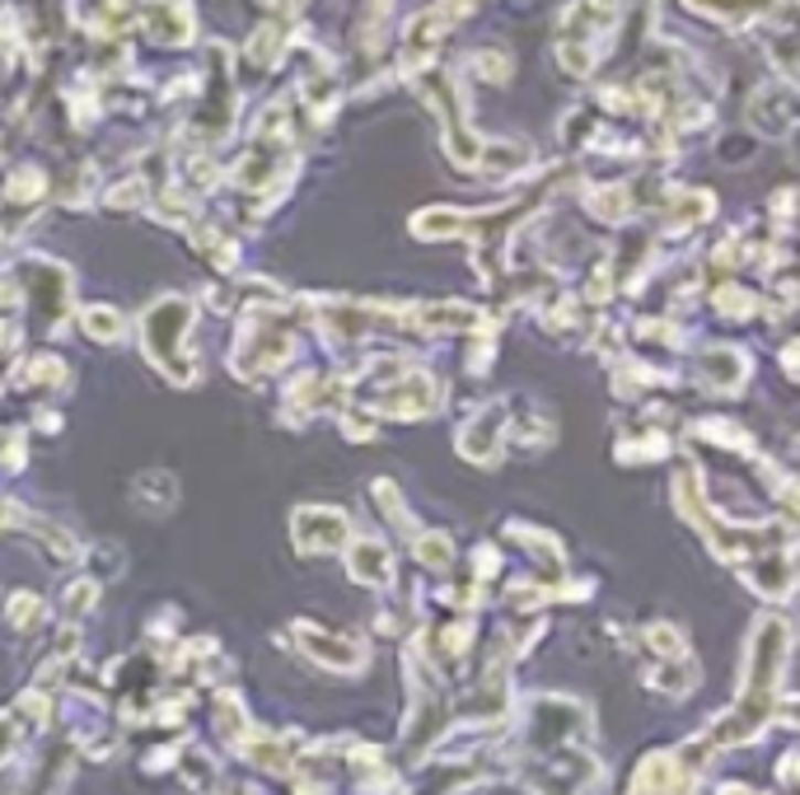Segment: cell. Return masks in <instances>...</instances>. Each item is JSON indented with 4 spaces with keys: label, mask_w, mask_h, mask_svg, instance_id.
<instances>
[{
    "label": "cell",
    "mask_w": 800,
    "mask_h": 795,
    "mask_svg": "<svg viewBox=\"0 0 800 795\" xmlns=\"http://www.w3.org/2000/svg\"><path fill=\"white\" fill-rule=\"evenodd\" d=\"M782 660H787V623L782 618L758 623V632H754V655H749L745 698H739L735 711L712 730V744H739V740H754V734L764 730L768 711H772L777 679H782Z\"/></svg>",
    "instance_id": "obj_1"
},
{
    "label": "cell",
    "mask_w": 800,
    "mask_h": 795,
    "mask_svg": "<svg viewBox=\"0 0 800 795\" xmlns=\"http://www.w3.org/2000/svg\"><path fill=\"white\" fill-rule=\"evenodd\" d=\"M183 328H188V305L183 300H160L150 309V318H146V347H150V356H154V365H160L164 374H173L179 384H188L192 380V365H183L179 361V337H183Z\"/></svg>",
    "instance_id": "obj_2"
},
{
    "label": "cell",
    "mask_w": 800,
    "mask_h": 795,
    "mask_svg": "<svg viewBox=\"0 0 800 795\" xmlns=\"http://www.w3.org/2000/svg\"><path fill=\"white\" fill-rule=\"evenodd\" d=\"M296 543L305 552H328L346 543V520L338 510H300L296 515Z\"/></svg>",
    "instance_id": "obj_3"
},
{
    "label": "cell",
    "mask_w": 800,
    "mask_h": 795,
    "mask_svg": "<svg viewBox=\"0 0 800 795\" xmlns=\"http://www.w3.org/2000/svg\"><path fill=\"white\" fill-rule=\"evenodd\" d=\"M346 566L356 581L365 585H388V575H394V562H388V548L375 543V539H356L346 552Z\"/></svg>",
    "instance_id": "obj_4"
},
{
    "label": "cell",
    "mask_w": 800,
    "mask_h": 795,
    "mask_svg": "<svg viewBox=\"0 0 800 795\" xmlns=\"http://www.w3.org/2000/svg\"><path fill=\"white\" fill-rule=\"evenodd\" d=\"M305 650L314 655V660L323 665H333V669H351L361 660V650L356 646H346V642H333L328 632H305Z\"/></svg>",
    "instance_id": "obj_5"
},
{
    "label": "cell",
    "mask_w": 800,
    "mask_h": 795,
    "mask_svg": "<svg viewBox=\"0 0 800 795\" xmlns=\"http://www.w3.org/2000/svg\"><path fill=\"white\" fill-rule=\"evenodd\" d=\"M85 328H89L94 337H104V342H113V337L122 332V318L108 314V309H89V314H85Z\"/></svg>",
    "instance_id": "obj_6"
},
{
    "label": "cell",
    "mask_w": 800,
    "mask_h": 795,
    "mask_svg": "<svg viewBox=\"0 0 800 795\" xmlns=\"http://www.w3.org/2000/svg\"><path fill=\"white\" fill-rule=\"evenodd\" d=\"M417 556H422V562H431V566H445V562H450V543H445L440 533H431V539L417 543Z\"/></svg>",
    "instance_id": "obj_7"
},
{
    "label": "cell",
    "mask_w": 800,
    "mask_h": 795,
    "mask_svg": "<svg viewBox=\"0 0 800 795\" xmlns=\"http://www.w3.org/2000/svg\"><path fill=\"white\" fill-rule=\"evenodd\" d=\"M6 749H10V725L0 721V759H6Z\"/></svg>",
    "instance_id": "obj_8"
},
{
    "label": "cell",
    "mask_w": 800,
    "mask_h": 795,
    "mask_svg": "<svg viewBox=\"0 0 800 795\" xmlns=\"http://www.w3.org/2000/svg\"><path fill=\"white\" fill-rule=\"evenodd\" d=\"M721 795H749V791H739V786H726V791H721Z\"/></svg>",
    "instance_id": "obj_9"
}]
</instances>
